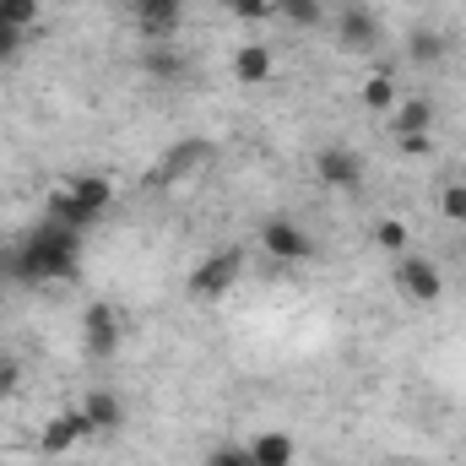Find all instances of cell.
<instances>
[{"instance_id": "obj_1", "label": "cell", "mask_w": 466, "mask_h": 466, "mask_svg": "<svg viewBox=\"0 0 466 466\" xmlns=\"http://www.w3.org/2000/svg\"><path fill=\"white\" fill-rule=\"evenodd\" d=\"M0 266L22 282V288H38V282H76L82 277V233L60 228V223H38L16 249L0 255Z\"/></svg>"}, {"instance_id": "obj_2", "label": "cell", "mask_w": 466, "mask_h": 466, "mask_svg": "<svg viewBox=\"0 0 466 466\" xmlns=\"http://www.w3.org/2000/svg\"><path fill=\"white\" fill-rule=\"evenodd\" d=\"M238 277H244V249H218V255H207V260L190 271V299L212 304V299L233 293Z\"/></svg>"}, {"instance_id": "obj_3", "label": "cell", "mask_w": 466, "mask_h": 466, "mask_svg": "<svg viewBox=\"0 0 466 466\" xmlns=\"http://www.w3.org/2000/svg\"><path fill=\"white\" fill-rule=\"evenodd\" d=\"M396 293L407 299V304H440L445 299V277H440V266L429 260V255H401L396 260Z\"/></svg>"}, {"instance_id": "obj_4", "label": "cell", "mask_w": 466, "mask_h": 466, "mask_svg": "<svg viewBox=\"0 0 466 466\" xmlns=\"http://www.w3.org/2000/svg\"><path fill=\"white\" fill-rule=\"evenodd\" d=\"M82 440H93V423H87V412H82V407H60V412L44 423V434H38V451H44V456H71Z\"/></svg>"}, {"instance_id": "obj_5", "label": "cell", "mask_w": 466, "mask_h": 466, "mask_svg": "<svg viewBox=\"0 0 466 466\" xmlns=\"http://www.w3.org/2000/svg\"><path fill=\"white\" fill-rule=\"evenodd\" d=\"M260 244H266V255H271V260H282V266H299V260H309V255H315V238L299 228L293 218H271V223L260 228Z\"/></svg>"}, {"instance_id": "obj_6", "label": "cell", "mask_w": 466, "mask_h": 466, "mask_svg": "<svg viewBox=\"0 0 466 466\" xmlns=\"http://www.w3.org/2000/svg\"><path fill=\"white\" fill-rule=\"evenodd\" d=\"M331 27H337V44L352 49V55L380 49V16H374L369 5H342V11L331 16Z\"/></svg>"}, {"instance_id": "obj_7", "label": "cell", "mask_w": 466, "mask_h": 466, "mask_svg": "<svg viewBox=\"0 0 466 466\" xmlns=\"http://www.w3.org/2000/svg\"><path fill=\"white\" fill-rule=\"evenodd\" d=\"M315 179L326 185V190H358L363 185V157L352 152V147H320V157H315Z\"/></svg>"}, {"instance_id": "obj_8", "label": "cell", "mask_w": 466, "mask_h": 466, "mask_svg": "<svg viewBox=\"0 0 466 466\" xmlns=\"http://www.w3.org/2000/svg\"><path fill=\"white\" fill-rule=\"evenodd\" d=\"M82 342H87V358H115L119 352V309L115 304H87L82 315Z\"/></svg>"}, {"instance_id": "obj_9", "label": "cell", "mask_w": 466, "mask_h": 466, "mask_svg": "<svg viewBox=\"0 0 466 466\" xmlns=\"http://www.w3.org/2000/svg\"><path fill=\"white\" fill-rule=\"evenodd\" d=\"M185 22V0H136V27L147 44H168Z\"/></svg>"}, {"instance_id": "obj_10", "label": "cell", "mask_w": 466, "mask_h": 466, "mask_svg": "<svg viewBox=\"0 0 466 466\" xmlns=\"http://www.w3.org/2000/svg\"><path fill=\"white\" fill-rule=\"evenodd\" d=\"M207 157H212V147H207L201 136H185V141H174V147L163 152V168H157V179H163V185H174V179H190L196 168H207Z\"/></svg>"}, {"instance_id": "obj_11", "label": "cell", "mask_w": 466, "mask_h": 466, "mask_svg": "<svg viewBox=\"0 0 466 466\" xmlns=\"http://www.w3.org/2000/svg\"><path fill=\"white\" fill-rule=\"evenodd\" d=\"M228 66H233V82H244V87H260V82L277 76V55L266 44H238Z\"/></svg>"}, {"instance_id": "obj_12", "label": "cell", "mask_w": 466, "mask_h": 466, "mask_svg": "<svg viewBox=\"0 0 466 466\" xmlns=\"http://www.w3.org/2000/svg\"><path fill=\"white\" fill-rule=\"evenodd\" d=\"M445 55H451V38H445L440 27H412V33H407V66L434 71Z\"/></svg>"}, {"instance_id": "obj_13", "label": "cell", "mask_w": 466, "mask_h": 466, "mask_svg": "<svg viewBox=\"0 0 466 466\" xmlns=\"http://www.w3.org/2000/svg\"><path fill=\"white\" fill-rule=\"evenodd\" d=\"M44 218H49V223H60V228H76V233H87L93 223H98V218H93V212H87V207H82V201H76L66 185H55V190H49V201H44Z\"/></svg>"}, {"instance_id": "obj_14", "label": "cell", "mask_w": 466, "mask_h": 466, "mask_svg": "<svg viewBox=\"0 0 466 466\" xmlns=\"http://www.w3.org/2000/svg\"><path fill=\"white\" fill-rule=\"evenodd\" d=\"M76 407L87 412V423H93V434H115L119 423H125V401H119L115 390H87V396H82Z\"/></svg>"}, {"instance_id": "obj_15", "label": "cell", "mask_w": 466, "mask_h": 466, "mask_svg": "<svg viewBox=\"0 0 466 466\" xmlns=\"http://www.w3.org/2000/svg\"><path fill=\"white\" fill-rule=\"evenodd\" d=\"M66 190H71L93 218H104V212L115 207V185H109L104 174H76V179H66Z\"/></svg>"}, {"instance_id": "obj_16", "label": "cell", "mask_w": 466, "mask_h": 466, "mask_svg": "<svg viewBox=\"0 0 466 466\" xmlns=\"http://www.w3.org/2000/svg\"><path fill=\"white\" fill-rule=\"evenodd\" d=\"M249 461L255 466H293V434H282V429L255 434L249 440Z\"/></svg>"}, {"instance_id": "obj_17", "label": "cell", "mask_w": 466, "mask_h": 466, "mask_svg": "<svg viewBox=\"0 0 466 466\" xmlns=\"http://www.w3.org/2000/svg\"><path fill=\"white\" fill-rule=\"evenodd\" d=\"M358 104H363L369 115H390V109L401 104V93H396V76H385V71L363 76V87H358Z\"/></svg>"}, {"instance_id": "obj_18", "label": "cell", "mask_w": 466, "mask_h": 466, "mask_svg": "<svg viewBox=\"0 0 466 466\" xmlns=\"http://www.w3.org/2000/svg\"><path fill=\"white\" fill-rule=\"evenodd\" d=\"M390 130H396V136L434 130V104H429V98H401V104L390 109Z\"/></svg>"}, {"instance_id": "obj_19", "label": "cell", "mask_w": 466, "mask_h": 466, "mask_svg": "<svg viewBox=\"0 0 466 466\" xmlns=\"http://www.w3.org/2000/svg\"><path fill=\"white\" fill-rule=\"evenodd\" d=\"M277 16H282L288 27H299V33L331 22V16H326V0H277Z\"/></svg>"}, {"instance_id": "obj_20", "label": "cell", "mask_w": 466, "mask_h": 466, "mask_svg": "<svg viewBox=\"0 0 466 466\" xmlns=\"http://www.w3.org/2000/svg\"><path fill=\"white\" fill-rule=\"evenodd\" d=\"M141 71H147V76H157V82H179V76H185V60H179L174 49L152 44V49H147V60H141Z\"/></svg>"}, {"instance_id": "obj_21", "label": "cell", "mask_w": 466, "mask_h": 466, "mask_svg": "<svg viewBox=\"0 0 466 466\" xmlns=\"http://www.w3.org/2000/svg\"><path fill=\"white\" fill-rule=\"evenodd\" d=\"M407 238H412V233H407L401 218H380V223H374V244H380L385 255H396V260L407 255Z\"/></svg>"}, {"instance_id": "obj_22", "label": "cell", "mask_w": 466, "mask_h": 466, "mask_svg": "<svg viewBox=\"0 0 466 466\" xmlns=\"http://www.w3.org/2000/svg\"><path fill=\"white\" fill-rule=\"evenodd\" d=\"M440 218H445V223H466V179H456V185L440 190Z\"/></svg>"}, {"instance_id": "obj_23", "label": "cell", "mask_w": 466, "mask_h": 466, "mask_svg": "<svg viewBox=\"0 0 466 466\" xmlns=\"http://www.w3.org/2000/svg\"><path fill=\"white\" fill-rule=\"evenodd\" d=\"M0 22H11V27H33L38 22V0H0Z\"/></svg>"}, {"instance_id": "obj_24", "label": "cell", "mask_w": 466, "mask_h": 466, "mask_svg": "<svg viewBox=\"0 0 466 466\" xmlns=\"http://www.w3.org/2000/svg\"><path fill=\"white\" fill-rule=\"evenodd\" d=\"M228 11L238 22H266V16L277 11V0H228Z\"/></svg>"}, {"instance_id": "obj_25", "label": "cell", "mask_w": 466, "mask_h": 466, "mask_svg": "<svg viewBox=\"0 0 466 466\" xmlns=\"http://www.w3.org/2000/svg\"><path fill=\"white\" fill-rule=\"evenodd\" d=\"M207 466H255V461H249V445H218V451H207Z\"/></svg>"}, {"instance_id": "obj_26", "label": "cell", "mask_w": 466, "mask_h": 466, "mask_svg": "<svg viewBox=\"0 0 466 466\" xmlns=\"http://www.w3.org/2000/svg\"><path fill=\"white\" fill-rule=\"evenodd\" d=\"M22 55V27H11V22H0V66H11Z\"/></svg>"}, {"instance_id": "obj_27", "label": "cell", "mask_w": 466, "mask_h": 466, "mask_svg": "<svg viewBox=\"0 0 466 466\" xmlns=\"http://www.w3.org/2000/svg\"><path fill=\"white\" fill-rule=\"evenodd\" d=\"M396 141H401V152H407V157H429V152H434V130H418V136H396Z\"/></svg>"}, {"instance_id": "obj_28", "label": "cell", "mask_w": 466, "mask_h": 466, "mask_svg": "<svg viewBox=\"0 0 466 466\" xmlns=\"http://www.w3.org/2000/svg\"><path fill=\"white\" fill-rule=\"evenodd\" d=\"M16 385H22V369H16V363L5 358V363H0V396H11Z\"/></svg>"}, {"instance_id": "obj_29", "label": "cell", "mask_w": 466, "mask_h": 466, "mask_svg": "<svg viewBox=\"0 0 466 466\" xmlns=\"http://www.w3.org/2000/svg\"><path fill=\"white\" fill-rule=\"evenodd\" d=\"M0 363H5V352H0Z\"/></svg>"}]
</instances>
